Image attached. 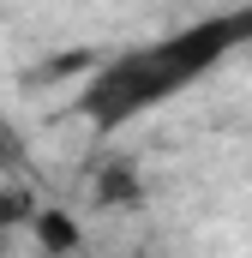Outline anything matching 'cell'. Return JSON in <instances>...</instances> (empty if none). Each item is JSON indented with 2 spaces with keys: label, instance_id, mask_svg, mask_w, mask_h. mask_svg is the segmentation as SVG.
<instances>
[{
  "label": "cell",
  "instance_id": "cell-1",
  "mask_svg": "<svg viewBox=\"0 0 252 258\" xmlns=\"http://www.w3.org/2000/svg\"><path fill=\"white\" fill-rule=\"evenodd\" d=\"M252 42V12H216V18H192L174 36L138 42L114 60H102L84 90H78V114L96 132H120L132 120H144L150 108L174 102L180 90H192L198 78H210L228 54H240Z\"/></svg>",
  "mask_w": 252,
  "mask_h": 258
},
{
  "label": "cell",
  "instance_id": "cell-2",
  "mask_svg": "<svg viewBox=\"0 0 252 258\" xmlns=\"http://www.w3.org/2000/svg\"><path fill=\"white\" fill-rule=\"evenodd\" d=\"M24 228H30V240H36L42 252H78V246H84V234H78V222H72L66 210H42V204H36Z\"/></svg>",
  "mask_w": 252,
  "mask_h": 258
},
{
  "label": "cell",
  "instance_id": "cell-3",
  "mask_svg": "<svg viewBox=\"0 0 252 258\" xmlns=\"http://www.w3.org/2000/svg\"><path fill=\"white\" fill-rule=\"evenodd\" d=\"M138 192H144V186H138V174H132L126 162H114V168L102 174V186H96L102 204H138Z\"/></svg>",
  "mask_w": 252,
  "mask_h": 258
},
{
  "label": "cell",
  "instance_id": "cell-4",
  "mask_svg": "<svg viewBox=\"0 0 252 258\" xmlns=\"http://www.w3.org/2000/svg\"><path fill=\"white\" fill-rule=\"evenodd\" d=\"M36 210V192L30 186H0V228H24Z\"/></svg>",
  "mask_w": 252,
  "mask_h": 258
},
{
  "label": "cell",
  "instance_id": "cell-5",
  "mask_svg": "<svg viewBox=\"0 0 252 258\" xmlns=\"http://www.w3.org/2000/svg\"><path fill=\"white\" fill-rule=\"evenodd\" d=\"M0 168H18V138L0 126Z\"/></svg>",
  "mask_w": 252,
  "mask_h": 258
}]
</instances>
